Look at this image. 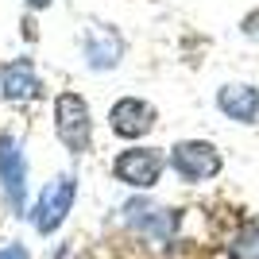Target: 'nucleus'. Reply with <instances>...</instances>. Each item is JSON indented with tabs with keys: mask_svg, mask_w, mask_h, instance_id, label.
<instances>
[{
	"mask_svg": "<svg viewBox=\"0 0 259 259\" xmlns=\"http://www.w3.org/2000/svg\"><path fill=\"white\" fill-rule=\"evenodd\" d=\"M170 166L186 182H205V178H213L221 170V151L205 140H182V143H174V151H170Z\"/></svg>",
	"mask_w": 259,
	"mask_h": 259,
	"instance_id": "f257e3e1",
	"label": "nucleus"
},
{
	"mask_svg": "<svg viewBox=\"0 0 259 259\" xmlns=\"http://www.w3.org/2000/svg\"><path fill=\"white\" fill-rule=\"evenodd\" d=\"M54 124H58V140L70 151H81L89 143V108L77 93H62L54 101Z\"/></svg>",
	"mask_w": 259,
	"mask_h": 259,
	"instance_id": "f03ea898",
	"label": "nucleus"
},
{
	"mask_svg": "<svg viewBox=\"0 0 259 259\" xmlns=\"http://www.w3.org/2000/svg\"><path fill=\"white\" fill-rule=\"evenodd\" d=\"M74 194H77L74 178H54L43 190L39 205H35V217H31L35 228H39V232H54V228L66 221V213L74 209Z\"/></svg>",
	"mask_w": 259,
	"mask_h": 259,
	"instance_id": "7ed1b4c3",
	"label": "nucleus"
},
{
	"mask_svg": "<svg viewBox=\"0 0 259 259\" xmlns=\"http://www.w3.org/2000/svg\"><path fill=\"white\" fill-rule=\"evenodd\" d=\"M112 170H116L120 182L128 186H140V190H147V186L159 182L162 174V155L155 151V147H140V151H124L116 162H112Z\"/></svg>",
	"mask_w": 259,
	"mask_h": 259,
	"instance_id": "20e7f679",
	"label": "nucleus"
},
{
	"mask_svg": "<svg viewBox=\"0 0 259 259\" xmlns=\"http://www.w3.org/2000/svg\"><path fill=\"white\" fill-rule=\"evenodd\" d=\"M112 132L124 136V140H136V136H147L155 128V112L147 101H136V97H124L112 105Z\"/></svg>",
	"mask_w": 259,
	"mask_h": 259,
	"instance_id": "39448f33",
	"label": "nucleus"
},
{
	"mask_svg": "<svg viewBox=\"0 0 259 259\" xmlns=\"http://www.w3.org/2000/svg\"><path fill=\"white\" fill-rule=\"evenodd\" d=\"M0 178L8 190V201L16 213H23V182H27V166H23V151L16 140H0Z\"/></svg>",
	"mask_w": 259,
	"mask_h": 259,
	"instance_id": "423d86ee",
	"label": "nucleus"
},
{
	"mask_svg": "<svg viewBox=\"0 0 259 259\" xmlns=\"http://www.w3.org/2000/svg\"><path fill=\"white\" fill-rule=\"evenodd\" d=\"M217 108L240 124H259V89L251 85H225L217 93Z\"/></svg>",
	"mask_w": 259,
	"mask_h": 259,
	"instance_id": "0eeeda50",
	"label": "nucleus"
},
{
	"mask_svg": "<svg viewBox=\"0 0 259 259\" xmlns=\"http://www.w3.org/2000/svg\"><path fill=\"white\" fill-rule=\"evenodd\" d=\"M0 85H4V97H12V101H31V97H39V77H35V70H31L27 58L4 66V70H0Z\"/></svg>",
	"mask_w": 259,
	"mask_h": 259,
	"instance_id": "6e6552de",
	"label": "nucleus"
},
{
	"mask_svg": "<svg viewBox=\"0 0 259 259\" xmlns=\"http://www.w3.org/2000/svg\"><path fill=\"white\" fill-rule=\"evenodd\" d=\"M132 213V225H140V228H147L151 236H170V228H174V217H170V209H155V205H132L128 209Z\"/></svg>",
	"mask_w": 259,
	"mask_h": 259,
	"instance_id": "1a4fd4ad",
	"label": "nucleus"
},
{
	"mask_svg": "<svg viewBox=\"0 0 259 259\" xmlns=\"http://www.w3.org/2000/svg\"><path fill=\"white\" fill-rule=\"evenodd\" d=\"M228 255L232 259H259V225H244L236 236L228 240Z\"/></svg>",
	"mask_w": 259,
	"mask_h": 259,
	"instance_id": "9d476101",
	"label": "nucleus"
},
{
	"mask_svg": "<svg viewBox=\"0 0 259 259\" xmlns=\"http://www.w3.org/2000/svg\"><path fill=\"white\" fill-rule=\"evenodd\" d=\"M27 4H31V8H47V4H51V0H27Z\"/></svg>",
	"mask_w": 259,
	"mask_h": 259,
	"instance_id": "9b49d317",
	"label": "nucleus"
}]
</instances>
